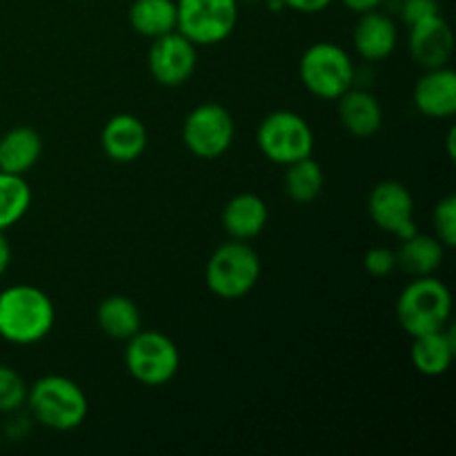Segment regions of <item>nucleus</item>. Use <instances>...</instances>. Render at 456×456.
Listing matches in <instances>:
<instances>
[{"mask_svg": "<svg viewBox=\"0 0 456 456\" xmlns=\"http://www.w3.org/2000/svg\"><path fill=\"white\" fill-rule=\"evenodd\" d=\"M105 154L116 163H132L145 151L147 129L134 114H116L105 123L101 134Z\"/></svg>", "mask_w": 456, "mask_h": 456, "instance_id": "4468645a", "label": "nucleus"}, {"mask_svg": "<svg viewBox=\"0 0 456 456\" xmlns=\"http://www.w3.org/2000/svg\"><path fill=\"white\" fill-rule=\"evenodd\" d=\"M236 0H176V29L194 45H216L234 31Z\"/></svg>", "mask_w": 456, "mask_h": 456, "instance_id": "6e6552de", "label": "nucleus"}, {"mask_svg": "<svg viewBox=\"0 0 456 456\" xmlns=\"http://www.w3.org/2000/svg\"><path fill=\"white\" fill-rule=\"evenodd\" d=\"M56 310L43 289L12 285L0 292V337L13 346H31L52 332Z\"/></svg>", "mask_w": 456, "mask_h": 456, "instance_id": "f257e3e1", "label": "nucleus"}, {"mask_svg": "<svg viewBox=\"0 0 456 456\" xmlns=\"http://www.w3.org/2000/svg\"><path fill=\"white\" fill-rule=\"evenodd\" d=\"M410 53L423 69L450 65L454 53V34L441 13L410 25Z\"/></svg>", "mask_w": 456, "mask_h": 456, "instance_id": "f8f14e48", "label": "nucleus"}, {"mask_svg": "<svg viewBox=\"0 0 456 456\" xmlns=\"http://www.w3.org/2000/svg\"><path fill=\"white\" fill-rule=\"evenodd\" d=\"M396 252V267H403L412 276H432L441 267L445 256V245L436 236L414 234L401 240Z\"/></svg>", "mask_w": 456, "mask_h": 456, "instance_id": "aec40b11", "label": "nucleus"}, {"mask_svg": "<svg viewBox=\"0 0 456 456\" xmlns=\"http://www.w3.org/2000/svg\"><path fill=\"white\" fill-rule=\"evenodd\" d=\"M256 142L265 159L276 165H292L314 151V132L297 111L279 110L265 116L256 132Z\"/></svg>", "mask_w": 456, "mask_h": 456, "instance_id": "423d86ee", "label": "nucleus"}, {"mask_svg": "<svg viewBox=\"0 0 456 456\" xmlns=\"http://www.w3.org/2000/svg\"><path fill=\"white\" fill-rule=\"evenodd\" d=\"M236 3H258V0H236Z\"/></svg>", "mask_w": 456, "mask_h": 456, "instance_id": "473e14b6", "label": "nucleus"}, {"mask_svg": "<svg viewBox=\"0 0 456 456\" xmlns=\"http://www.w3.org/2000/svg\"><path fill=\"white\" fill-rule=\"evenodd\" d=\"M43 154V138L34 127H13L0 138V172L25 176Z\"/></svg>", "mask_w": 456, "mask_h": 456, "instance_id": "a211bd4d", "label": "nucleus"}, {"mask_svg": "<svg viewBox=\"0 0 456 456\" xmlns=\"http://www.w3.org/2000/svg\"><path fill=\"white\" fill-rule=\"evenodd\" d=\"M125 365L127 372L138 383L150 387L165 386L176 377L181 368V354L176 343L163 332H141L138 330L127 341L125 350Z\"/></svg>", "mask_w": 456, "mask_h": 456, "instance_id": "0eeeda50", "label": "nucleus"}, {"mask_svg": "<svg viewBox=\"0 0 456 456\" xmlns=\"http://www.w3.org/2000/svg\"><path fill=\"white\" fill-rule=\"evenodd\" d=\"M129 25L136 34L159 38L176 29V0H134Z\"/></svg>", "mask_w": 456, "mask_h": 456, "instance_id": "4be33fe9", "label": "nucleus"}, {"mask_svg": "<svg viewBox=\"0 0 456 456\" xmlns=\"http://www.w3.org/2000/svg\"><path fill=\"white\" fill-rule=\"evenodd\" d=\"M25 403H29L31 414L43 426L58 432L83 426L89 410L87 396L80 390L78 383L67 377H58V374L38 379L27 392Z\"/></svg>", "mask_w": 456, "mask_h": 456, "instance_id": "f03ea898", "label": "nucleus"}, {"mask_svg": "<svg viewBox=\"0 0 456 456\" xmlns=\"http://www.w3.org/2000/svg\"><path fill=\"white\" fill-rule=\"evenodd\" d=\"M432 223H435L436 239L445 245V248H454L456 245V196H445L436 203L435 214H432Z\"/></svg>", "mask_w": 456, "mask_h": 456, "instance_id": "a878e982", "label": "nucleus"}, {"mask_svg": "<svg viewBox=\"0 0 456 456\" xmlns=\"http://www.w3.org/2000/svg\"><path fill=\"white\" fill-rule=\"evenodd\" d=\"M96 321L102 332L114 341H129L141 330V312L127 297H107L98 305Z\"/></svg>", "mask_w": 456, "mask_h": 456, "instance_id": "412c9836", "label": "nucleus"}, {"mask_svg": "<svg viewBox=\"0 0 456 456\" xmlns=\"http://www.w3.org/2000/svg\"><path fill=\"white\" fill-rule=\"evenodd\" d=\"M450 314H452V294L435 276H417L396 301V319L412 338L444 330Z\"/></svg>", "mask_w": 456, "mask_h": 456, "instance_id": "7ed1b4c3", "label": "nucleus"}, {"mask_svg": "<svg viewBox=\"0 0 456 456\" xmlns=\"http://www.w3.org/2000/svg\"><path fill=\"white\" fill-rule=\"evenodd\" d=\"M196 45L181 34L178 29L154 38L150 53H147V65L156 83L165 87H178L187 83L196 69Z\"/></svg>", "mask_w": 456, "mask_h": 456, "instance_id": "9b49d317", "label": "nucleus"}, {"mask_svg": "<svg viewBox=\"0 0 456 456\" xmlns=\"http://www.w3.org/2000/svg\"><path fill=\"white\" fill-rule=\"evenodd\" d=\"M261 279V258L245 240L223 243L209 256L205 281L208 288L225 301L248 297Z\"/></svg>", "mask_w": 456, "mask_h": 456, "instance_id": "20e7f679", "label": "nucleus"}, {"mask_svg": "<svg viewBox=\"0 0 456 456\" xmlns=\"http://www.w3.org/2000/svg\"><path fill=\"white\" fill-rule=\"evenodd\" d=\"M338 101V118L343 127L356 138H370L381 129L383 110L377 96L365 89L350 87Z\"/></svg>", "mask_w": 456, "mask_h": 456, "instance_id": "dca6fc26", "label": "nucleus"}, {"mask_svg": "<svg viewBox=\"0 0 456 456\" xmlns=\"http://www.w3.org/2000/svg\"><path fill=\"white\" fill-rule=\"evenodd\" d=\"M234 118L218 102H203L187 114L183 142L194 156L205 160L221 159L234 141Z\"/></svg>", "mask_w": 456, "mask_h": 456, "instance_id": "1a4fd4ad", "label": "nucleus"}, {"mask_svg": "<svg viewBox=\"0 0 456 456\" xmlns=\"http://www.w3.org/2000/svg\"><path fill=\"white\" fill-rule=\"evenodd\" d=\"M9 263H12V248H9L7 239H4V232H0V276L7 272Z\"/></svg>", "mask_w": 456, "mask_h": 456, "instance_id": "7c9ffc66", "label": "nucleus"}, {"mask_svg": "<svg viewBox=\"0 0 456 456\" xmlns=\"http://www.w3.org/2000/svg\"><path fill=\"white\" fill-rule=\"evenodd\" d=\"M341 3L346 4L347 9H352V12L363 13V12H372V9H377L383 0H341Z\"/></svg>", "mask_w": 456, "mask_h": 456, "instance_id": "c756f323", "label": "nucleus"}, {"mask_svg": "<svg viewBox=\"0 0 456 456\" xmlns=\"http://www.w3.org/2000/svg\"><path fill=\"white\" fill-rule=\"evenodd\" d=\"M399 43V29L386 13L363 12L354 27V47L365 61H383L390 56Z\"/></svg>", "mask_w": 456, "mask_h": 456, "instance_id": "2eb2a0df", "label": "nucleus"}, {"mask_svg": "<svg viewBox=\"0 0 456 456\" xmlns=\"http://www.w3.org/2000/svg\"><path fill=\"white\" fill-rule=\"evenodd\" d=\"M281 7H288L298 13H319L325 7H330L332 0H279Z\"/></svg>", "mask_w": 456, "mask_h": 456, "instance_id": "c85d7f7f", "label": "nucleus"}, {"mask_svg": "<svg viewBox=\"0 0 456 456\" xmlns=\"http://www.w3.org/2000/svg\"><path fill=\"white\" fill-rule=\"evenodd\" d=\"M323 169L312 156L288 165V172L283 178L285 194L294 203H312L314 199H319L321 191H323Z\"/></svg>", "mask_w": 456, "mask_h": 456, "instance_id": "5701e85b", "label": "nucleus"}, {"mask_svg": "<svg viewBox=\"0 0 456 456\" xmlns=\"http://www.w3.org/2000/svg\"><path fill=\"white\" fill-rule=\"evenodd\" d=\"M368 212L374 225L399 240L417 234L414 223V199L403 183L383 181L370 191Z\"/></svg>", "mask_w": 456, "mask_h": 456, "instance_id": "9d476101", "label": "nucleus"}, {"mask_svg": "<svg viewBox=\"0 0 456 456\" xmlns=\"http://www.w3.org/2000/svg\"><path fill=\"white\" fill-rule=\"evenodd\" d=\"M454 136H456V129L452 127L448 132V154H450V159H454V154H456V150H454Z\"/></svg>", "mask_w": 456, "mask_h": 456, "instance_id": "2f4dec72", "label": "nucleus"}, {"mask_svg": "<svg viewBox=\"0 0 456 456\" xmlns=\"http://www.w3.org/2000/svg\"><path fill=\"white\" fill-rule=\"evenodd\" d=\"M31 205V190L25 176L0 172V232L16 225Z\"/></svg>", "mask_w": 456, "mask_h": 456, "instance_id": "b1692460", "label": "nucleus"}, {"mask_svg": "<svg viewBox=\"0 0 456 456\" xmlns=\"http://www.w3.org/2000/svg\"><path fill=\"white\" fill-rule=\"evenodd\" d=\"M414 105L430 118H452L456 114V74L445 67L426 69L414 87Z\"/></svg>", "mask_w": 456, "mask_h": 456, "instance_id": "ddd939ff", "label": "nucleus"}, {"mask_svg": "<svg viewBox=\"0 0 456 456\" xmlns=\"http://www.w3.org/2000/svg\"><path fill=\"white\" fill-rule=\"evenodd\" d=\"M267 205L256 194H236L223 209V227L234 240L256 239L267 225Z\"/></svg>", "mask_w": 456, "mask_h": 456, "instance_id": "f3484780", "label": "nucleus"}, {"mask_svg": "<svg viewBox=\"0 0 456 456\" xmlns=\"http://www.w3.org/2000/svg\"><path fill=\"white\" fill-rule=\"evenodd\" d=\"M298 74L307 92L323 101H337L354 85V62L337 43H314L301 56Z\"/></svg>", "mask_w": 456, "mask_h": 456, "instance_id": "39448f33", "label": "nucleus"}, {"mask_svg": "<svg viewBox=\"0 0 456 456\" xmlns=\"http://www.w3.org/2000/svg\"><path fill=\"white\" fill-rule=\"evenodd\" d=\"M27 401V386L16 370L0 365V412H13Z\"/></svg>", "mask_w": 456, "mask_h": 456, "instance_id": "393cba45", "label": "nucleus"}, {"mask_svg": "<svg viewBox=\"0 0 456 456\" xmlns=\"http://www.w3.org/2000/svg\"><path fill=\"white\" fill-rule=\"evenodd\" d=\"M363 263L372 276H387L396 270V252L387 248H372L365 254Z\"/></svg>", "mask_w": 456, "mask_h": 456, "instance_id": "bb28decb", "label": "nucleus"}, {"mask_svg": "<svg viewBox=\"0 0 456 456\" xmlns=\"http://www.w3.org/2000/svg\"><path fill=\"white\" fill-rule=\"evenodd\" d=\"M454 354V334L445 332V328L412 338V363L426 377H441L448 372Z\"/></svg>", "mask_w": 456, "mask_h": 456, "instance_id": "6ab92c4d", "label": "nucleus"}, {"mask_svg": "<svg viewBox=\"0 0 456 456\" xmlns=\"http://www.w3.org/2000/svg\"><path fill=\"white\" fill-rule=\"evenodd\" d=\"M436 13H441L439 0H403L401 3V16L408 22V27L430 16H436Z\"/></svg>", "mask_w": 456, "mask_h": 456, "instance_id": "cd10ccee", "label": "nucleus"}]
</instances>
